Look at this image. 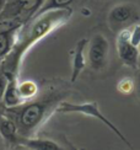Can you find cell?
<instances>
[{
	"instance_id": "1",
	"label": "cell",
	"mask_w": 140,
	"mask_h": 150,
	"mask_svg": "<svg viewBox=\"0 0 140 150\" xmlns=\"http://www.w3.org/2000/svg\"><path fill=\"white\" fill-rule=\"evenodd\" d=\"M58 112L62 113H80V115H85L88 117H95L96 120H98L100 122H102L105 126H107L112 132L116 134L119 139H122L127 145L133 149V146L130 145V143L128 142V139L120 133V130L114 126L112 122H110L108 118H106L98 110V105L96 102H86V103H68V102H63L60 103V107L58 108Z\"/></svg>"
},
{
	"instance_id": "15",
	"label": "cell",
	"mask_w": 140,
	"mask_h": 150,
	"mask_svg": "<svg viewBox=\"0 0 140 150\" xmlns=\"http://www.w3.org/2000/svg\"><path fill=\"white\" fill-rule=\"evenodd\" d=\"M134 87H135L136 96L140 98V73L136 75V79H135V83H134Z\"/></svg>"
},
{
	"instance_id": "2",
	"label": "cell",
	"mask_w": 140,
	"mask_h": 150,
	"mask_svg": "<svg viewBox=\"0 0 140 150\" xmlns=\"http://www.w3.org/2000/svg\"><path fill=\"white\" fill-rule=\"evenodd\" d=\"M108 57V41L103 35H95L88 46L87 59L90 63L91 69L102 70Z\"/></svg>"
},
{
	"instance_id": "17",
	"label": "cell",
	"mask_w": 140,
	"mask_h": 150,
	"mask_svg": "<svg viewBox=\"0 0 140 150\" xmlns=\"http://www.w3.org/2000/svg\"><path fill=\"white\" fill-rule=\"evenodd\" d=\"M5 1L6 0H0V11L3 10V8H4V5H5Z\"/></svg>"
},
{
	"instance_id": "3",
	"label": "cell",
	"mask_w": 140,
	"mask_h": 150,
	"mask_svg": "<svg viewBox=\"0 0 140 150\" xmlns=\"http://www.w3.org/2000/svg\"><path fill=\"white\" fill-rule=\"evenodd\" d=\"M52 103V100L49 101H40L27 105L21 112H20V127L25 130L35 128L38 123L42 121L44 113L47 112L48 106Z\"/></svg>"
},
{
	"instance_id": "4",
	"label": "cell",
	"mask_w": 140,
	"mask_h": 150,
	"mask_svg": "<svg viewBox=\"0 0 140 150\" xmlns=\"http://www.w3.org/2000/svg\"><path fill=\"white\" fill-rule=\"evenodd\" d=\"M129 35L130 33L128 32L120 33V37L118 40V53L119 58L128 67L136 68L139 62V49L138 46H134L130 42Z\"/></svg>"
},
{
	"instance_id": "13",
	"label": "cell",
	"mask_w": 140,
	"mask_h": 150,
	"mask_svg": "<svg viewBox=\"0 0 140 150\" xmlns=\"http://www.w3.org/2000/svg\"><path fill=\"white\" fill-rule=\"evenodd\" d=\"M129 40L134 46H139L140 45V25L136 26L134 28V31L129 35Z\"/></svg>"
},
{
	"instance_id": "6",
	"label": "cell",
	"mask_w": 140,
	"mask_h": 150,
	"mask_svg": "<svg viewBox=\"0 0 140 150\" xmlns=\"http://www.w3.org/2000/svg\"><path fill=\"white\" fill-rule=\"evenodd\" d=\"M23 145L31 150H64L55 142L47 139H28L23 142Z\"/></svg>"
},
{
	"instance_id": "9",
	"label": "cell",
	"mask_w": 140,
	"mask_h": 150,
	"mask_svg": "<svg viewBox=\"0 0 140 150\" xmlns=\"http://www.w3.org/2000/svg\"><path fill=\"white\" fill-rule=\"evenodd\" d=\"M18 96H20V93H18V90H16V87L14 85H9L8 90L5 92V101L8 105L12 106V105H16L17 101H18Z\"/></svg>"
},
{
	"instance_id": "14",
	"label": "cell",
	"mask_w": 140,
	"mask_h": 150,
	"mask_svg": "<svg viewBox=\"0 0 140 150\" xmlns=\"http://www.w3.org/2000/svg\"><path fill=\"white\" fill-rule=\"evenodd\" d=\"M73 0H52L50 6H65L68 4H70Z\"/></svg>"
},
{
	"instance_id": "11",
	"label": "cell",
	"mask_w": 140,
	"mask_h": 150,
	"mask_svg": "<svg viewBox=\"0 0 140 150\" xmlns=\"http://www.w3.org/2000/svg\"><path fill=\"white\" fill-rule=\"evenodd\" d=\"M37 91V87L33 83H23L18 87V93L23 96H32Z\"/></svg>"
},
{
	"instance_id": "16",
	"label": "cell",
	"mask_w": 140,
	"mask_h": 150,
	"mask_svg": "<svg viewBox=\"0 0 140 150\" xmlns=\"http://www.w3.org/2000/svg\"><path fill=\"white\" fill-rule=\"evenodd\" d=\"M3 92H4V84H3V81H0V97H1Z\"/></svg>"
},
{
	"instance_id": "10",
	"label": "cell",
	"mask_w": 140,
	"mask_h": 150,
	"mask_svg": "<svg viewBox=\"0 0 140 150\" xmlns=\"http://www.w3.org/2000/svg\"><path fill=\"white\" fill-rule=\"evenodd\" d=\"M10 47V36L8 31L0 32V57H3L6 52L9 51Z\"/></svg>"
},
{
	"instance_id": "5",
	"label": "cell",
	"mask_w": 140,
	"mask_h": 150,
	"mask_svg": "<svg viewBox=\"0 0 140 150\" xmlns=\"http://www.w3.org/2000/svg\"><path fill=\"white\" fill-rule=\"evenodd\" d=\"M85 43L86 41H81L78 47H76L75 51V55L73 59V78L71 81H75L76 78L79 76V74L81 73V70L84 69L85 67V57H84V48H85Z\"/></svg>"
},
{
	"instance_id": "12",
	"label": "cell",
	"mask_w": 140,
	"mask_h": 150,
	"mask_svg": "<svg viewBox=\"0 0 140 150\" xmlns=\"http://www.w3.org/2000/svg\"><path fill=\"white\" fill-rule=\"evenodd\" d=\"M40 3H41V0H18L20 8L22 10H26V11L33 10Z\"/></svg>"
},
{
	"instance_id": "8",
	"label": "cell",
	"mask_w": 140,
	"mask_h": 150,
	"mask_svg": "<svg viewBox=\"0 0 140 150\" xmlns=\"http://www.w3.org/2000/svg\"><path fill=\"white\" fill-rule=\"evenodd\" d=\"M0 132H1L3 137H5L6 139L12 140L15 138V134H16V127L12 122L6 121V120H1L0 121Z\"/></svg>"
},
{
	"instance_id": "7",
	"label": "cell",
	"mask_w": 140,
	"mask_h": 150,
	"mask_svg": "<svg viewBox=\"0 0 140 150\" xmlns=\"http://www.w3.org/2000/svg\"><path fill=\"white\" fill-rule=\"evenodd\" d=\"M133 16V8L129 5H118L111 11V18L112 21L117 23H122L128 21Z\"/></svg>"
}]
</instances>
